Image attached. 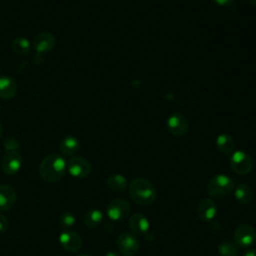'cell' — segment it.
I'll return each instance as SVG.
<instances>
[{
    "instance_id": "1",
    "label": "cell",
    "mask_w": 256,
    "mask_h": 256,
    "mask_svg": "<svg viewBox=\"0 0 256 256\" xmlns=\"http://www.w3.org/2000/svg\"><path fill=\"white\" fill-rule=\"evenodd\" d=\"M66 166L67 164L61 155L51 153L45 156L41 161L39 165V175L44 181L54 183L64 176Z\"/></svg>"
},
{
    "instance_id": "2",
    "label": "cell",
    "mask_w": 256,
    "mask_h": 256,
    "mask_svg": "<svg viewBox=\"0 0 256 256\" xmlns=\"http://www.w3.org/2000/svg\"><path fill=\"white\" fill-rule=\"evenodd\" d=\"M129 195L139 205H150L157 197V191L151 181L145 178H135L129 184Z\"/></svg>"
},
{
    "instance_id": "3",
    "label": "cell",
    "mask_w": 256,
    "mask_h": 256,
    "mask_svg": "<svg viewBox=\"0 0 256 256\" xmlns=\"http://www.w3.org/2000/svg\"><path fill=\"white\" fill-rule=\"evenodd\" d=\"M233 189V180L225 174H217L213 176L207 184V191L213 198H224L229 195Z\"/></svg>"
},
{
    "instance_id": "4",
    "label": "cell",
    "mask_w": 256,
    "mask_h": 256,
    "mask_svg": "<svg viewBox=\"0 0 256 256\" xmlns=\"http://www.w3.org/2000/svg\"><path fill=\"white\" fill-rule=\"evenodd\" d=\"M235 243L241 248H251L256 242V230L249 224H239L234 230Z\"/></svg>"
},
{
    "instance_id": "5",
    "label": "cell",
    "mask_w": 256,
    "mask_h": 256,
    "mask_svg": "<svg viewBox=\"0 0 256 256\" xmlns=\"http://www.w3.org/2000/svg\"><path fill=\"white\" fill-rule=\"evenodd\" d=\"M230 166L238 175H247L253 168V160L244 151H235L230 157Z\"/></svg>"
},
{
    "instance_id": "6",
    "label": "cell",
    "mask_w": 256,
    "mask_h": 256,
    "mask_svg": "<svg viewBox=\"0 0 256 256\" xmlns=\"http://www.w3.org/2000/svg\"><path fill=\"white\" fill-rule=\"evenodd\" d=\"M131 210L129 202L123 198H115L107 205V215L113 221H121L125 219Z\"/></svg>"
},
{
    "instance_id": "7",
    "label": "cell",
    "mask_w": 256,
    "mask_h": 256,
    "mask_svg": "<svg viewBox=\"0 0 256 256\" xmlns=\"http://www.w3.org/2000/svg\"><path fill=\"white\" fill-rule=\"evenodd\" d=\"M119 252L124 256H134L139 250V241L134 234L123 232L119 234L116 240Z\"/></svg>"
},
{
    "instance_id": "8",
    "label": "cell",
    "mask_w": 256,
    "mask_h": 256,
    "mask_svg": "<svg viewBox=\"0 0 256 256\" xmlns=\"http://www.w3.org/2000/svg\"><path fill=\"white\" fill-rule=\"evenodd\" d=\"M67 169L73 177L85 178L91 172V164L82 156H73L67 163Z\"/></svg>"
},
{
    "instance_id": "9",
    "label": "cell",
    "mask_w": 256,
    "mask_h": 256,
    "mask_svg": "<svg viewBox=\"0 0 256 256\" xmlns=\"http://www.w3.org/2000/svg\"><path fill=\"white\" fill-rule=\"evenodd\" d=\"M22 166V157L17 150L7 151L1 159V168L8 175L16 174Z\"/></svg>"
},
{
    "instance_id": "10",
    "label": "cell",
    "mask_w": 256,
    "mask_h": 256,
    "mask_svg": "<svg viewBox=\"0 0 256 256\" xmlns=\"http://www.w3.org/2000/svg\"><path fill=\"white\" fill-rule=\"evenodd\" d=\"M168 131L174 136H183L188 131V120L180 113H174L169 116L166 122Z\"/></svg>"
},
{
    "instance_id": "11",
    "label": "cell",
    "mask_w": 256,
    "mask_h": 256,
    "mask_svg": "<svg viewBox=\"0 0 256 256\" xmlns=\"http://www.w3.org/2000/svg\"><path fill=\"white\" fill-rule=\"evenodd\" d=\"M56 44V39L49 32H41L33 39V47L37 53H45L51 51Z\"/></svg>"
},
{
    "instance_id": "12",
    "label": "cell",
    "mask_w": 256,
    "mask_h": 256,
    "mask_svg": "<svg viewBox=\"0 0 256 256\" xmlns=\"http://www.w3.org/2000/svg\"><path fill=\"white\" fill-rule=\"evenodd\" d=\"M217 214V205L210 198L202 199L197 206V216L201 221L209 222Z\"/></svg>"
},
{
    "instance_id": "13",
    "label": "cell",
    "mask_w": 256,
    "mask_h": 256,
    "mask_svg": "<svg viewBox=\"0 0 256 256\" xmlns=\"http://www.w3.org/2000/svg\"><path fill=\"white\" fill-rule=\"evenodd\" d=\"M59 241L61 246L69 252H76L82 247V239L74 231L62 232L59 236Z\"/></svg>"
},
{
    "instance_id": "14",
    "label": "cell",
    "mask_w": 256,
    "mask_h": 256,
    "mask_svg": "<svg viewBox=\"0 0 256 256\" xmlns=\"http://www.w3.org/2000/svg\"><path fill=\"white\" fill-rule=\"evenodd\" d=\"M149 220L141 213H135L129 219V229L132 234L145 236L149 231Z\"/></svg>"
},
{
    "instance_id": "15",
    "label": "cell",
    "mask_w": 256,
    "mask_h": 256,
    "mask_svg": "<svg viewBox=\"0 0 256 256\" xmlns=\"http://www.w3.org/2000/svg\"><path fill=\"white\" fill-rule=\"evenodd\" d=\"M17 199L15 189L8 184L0 185V211H7L11 209Z\"/></svg>"
},
{
    "instance_id": "16",
    "label": "cell",
    "mask_w": 256,
    "mask_h": 256,
    "mask_svg": "<svg viewBox=\"0 0 256 256\" xmlns=\"http://www.w3.org/2000/svg\"><path fill=\"white\" fill-rule=\"evenodd\" d=\"M17 92L15 80L10 76L0 77V98L3 100H11Z\"/></svg>"
},
{
    "instance_id": "17",
    "label": "cell",
    "mask_w": 256,
    "mask_h": 256,
    "mask_svg": "<svg viewBox=\"0 0 256 256\" xmlns=\"http://www.w3.org/2000/svg\"><path fill=\"white\" fill-rule=\"evenodd\" d=\"M80 148L78 139L74 136H66L60 142V151L65 156L75 155Z\"/></svg>"
},
{
    "instance_id": "18",
    "label": "cell",
    "mask_w": 256,
    "mask_h": 256,
    "mask_svg": "<svg viewBox=\"0 0 256 256\" xmlns=\"http://www.w3.org/2000/svg\"><path fill=\"white\" fill-rule=\"evenodd\" d=\"M234 196L239 203L246 205L252 201L253 191L247 184L241 183L236 186L234 191Z\"/></svg>"
},
{
    "instance_id": "19",
    "label": "cell",
    "mask_w": 256,
    "mask_h": 256,
    "mask_svg": "<svg viewBox=\"0 0 256 256\" xmlns=\"http://www.w3.org/2000/svg\"><path fill=\"white\" fill-rule=\"evenodd\" d=\"M107 186L109 187V189H111L114 192H122L124 191L127 186H128V182L127 179L121 175V174H112L107 178Z\"/></svg>"
},
{
    "instance_id": "20",
    "label": "cell",
    "mask_w": 256,
    "mask_h": 256,
    "mask_svg": "<svg viewBox=\"0 0 256 256\" xmlns=\"http://www.w3.org/2000/svg\"><path fill=\"white\" fill-rule=\"evenodd\" d=\"M217 148L224 154H229L234 151L235 141L229 134H220L216 139Z\"/></svg>"
},
{
    "instance_id": "21",
    "label": "cell",
    "mask_w": 256,
    "mask_h": 256,
    "mask_svg": "<svg viewBox=\"0 0 256 256\" xmlns=\"http://www.w3.org/2000/svg\"><path fill=\"white\" fill-rule=\"evenodd\" d=\"M103 220V213L98 209L89 210L83 218L84 224L89 228H96Z\"/></svg>"
},
{
    "instance_id": "22",
    "label": "cell",
    "mask_w": 256,
    "mask_h": 256,
    "mask_svg": "<svg viewBox=\"0 0 256 256\" xmlns=\"http://www.w3.org/2000/svg\"><path fill=\"white\" fill-rule=\"evenodd\" d=\"M11 47H12V50L20 56L27 55L31 50V44H30L29 40L24 37L15 38L12 42Z\"/></svg>"
},
{
    "instance_id": "23",
    "label": "cell",
    "mask_w": 256,
    "mask_h": 256,
    "mask_svg": "<svg viewBox=\"0 0 256 256\" xmlns=\"http://www.w3.org/2000/svg\"><path fill=\"white\" fill-rule=\"evenodd\" d=\"M239 246L232 241H223L218 247L217 251L220 256H237L239 253Z\"/></svg>"
},
{
    "instance_id": "24",
    "label": "cell",
    "mask_w": 256,
    "mask_h": 256,
    "mask_svg": "<svg viewBox=\"0 0 256 256\" xmlns=\"http://www.w3.org/2000/svg\"><path fill=\"white\" fill-rule=\"evenodd\" d=\"M75 216L70 212H63L59 217V223L64 228H70L75 224Z\"/></svg>"
},
{
    "instance_id": "25",
    "label": "cell",
    "mask_w": 256,
    "mask_h": 256,
    "mask_svg": "<svg viewBox=\"0 0 256 256\" xmlns=\"http://www.w3.org/2000/svg\"><path fill=\"white\" fill-rule=\"evenodd\" d=\"M8 227H9V221H8V219H7L4 215L0 214V233L6 232V230L8 229Z\"/></svg>"
},
{
    "instance_id": "26",
    "label": "cell",
    "mask_w": 256,
    "mask_h": 256,
    "mask_svg": "<svg viewBox=\"0 0 256 256\" xmlns=\"http://www.w3.org/2000/svg\"><path fill=\"white\" fill-rule=\"evenodd\" d=\"M18 147V144L16 142V140H11V139H7L5 142V148L7 151H12V150H16Z\"/></svg>"
},
{
    "instance_id": "27",
    "label": "cell",
    "mask_w": 256,
    "mask_h": 256,
    "mask_svg": "<svg viewBox=\"0 0 256 256\" xmlns=\"http://www.w3.org/2000/svg\"><path fill=\"white\" fill-rule=\"evenodd\" d=\"M215 4H217V5H219V6H224V7H226V6H230L233 2H234V0H212Z\"/></svg>"
},
{
    "instance_id": "28",
    "label": "cell",
    "mask_w": 256,
    "mask_h": 256,
    "mask_svg": "<svg viewBox=\"0 0 256 256\" xmlns=\"http://www.w3.org/2000/svg\"><path fill=\"white\" fill-rule=\"evenodd\" d=\"M243 256H256V249L247 248L243 254Z\"/></svg>"
},
{
    "instance_id": "29",
    "label": "cell",
    "mask_w": 256,
    "mask_h": 256,
    "mask_svg": "<svg viewBox=\"0 0 256 256\" xmlns=\"http://www.w3.org/2000/svg\"><path fill=\"white\" fill-rule=\"evenodd\" d=\"M104 256H120V254L118 252H115V251H109Z\"/></svg>"
},
{
    "instance_id": "30",
    "label": "cell",
    "mask_w": 256,
    "mask_h": 256,
    "mask_svg": "<svg viewBox=\"0 0 256 256\" xmlns=\"http://www.w3.org/2000/svg\"><path fill=\"white\" fill-rule=\"evenodd\" d=\"M2 131H3V128H2V125H1V123H0V137H1V135H2Z\"/></svg>"
},
{
    "instance_id": "31",
    "label": "cell",
    "mask_w": 256,
    "mask_h": 256,
    "mask_svg": "<svg viewBox=\"0 0 256 256\" xmlns=\"http://www.w3.org/2000/svg\"><path fill=\"white\" fill-rule=\"evenodd\" d=\"M79 256H92V255H89V254H83V255H79Z\"/></svg>"
},
{
    "instance_id": "32",
    "label": "cell",
    "mask_w": 256,
    "mask_h": 256,
    "mask_svg": "<svg viewBox=\"0 0 256 256\" xmlns=\"http://www.w3.org/2000/svg\"><path fill=\"white\" fill-rule=\"evenodd\" d=\"M0 111H1V106H0Z\"/></svg>"
}]
</instances>
